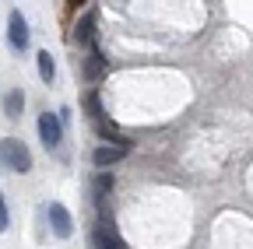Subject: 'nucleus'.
Returning <instances> with one entry per match:
<instances>
[{
    "mask_svg": "<svg viewBox=\"0 0 253 249\" xmlns=\"http://www.w3.org/2000/svg\"><path fill=\"white\" fill-rule=\"evenodd\" d=\"M49 228H53L56 239H67V235H71L74 221H71V214H67V207H63V204H49Z\"/></svg>",
    "mask_w": 253,
    "mask_h": 249,
    "instance_id": "20e7f679",
    "label": "nucleus"
},
{
    "mask_svg": "<svg viewBox=\"0 0 253 249\" xmlns=\"http://www.w3.org/2000/svg\"><path fill=\"white\" fill-rule=\"evenodd\" d=\"M36 64H39V77H42V81H53V74H56V71H53V56H49L46 49H39Z\"/></svg>",
    "mask_w": 253,
    "mask_h": 249,
    "instance_id": "9b49d317",
    "label": "nucleus"
},
{
    "mask_svg": "<svg viewBox=\"0 0 253 249\" xmlns=\"http://www.w3.org/2000/svg\"><path fill=\"white\" fill-rule=\"evenodd\" d=\"M0 162L7 169H14V172H28L32 169V154L18 137H7V141H0Z\"/></svg>",
    "mask_w": 253,
    "mask_h": 249,
    "instance_id": "f257e3e1",
    "label": "nucleus"
},
{
    "mask_svg": "<svg viewBox=\"0 0 253 249\" xmlns=\"http://www.w3.org/2000/svg\"><path fill=\"white\" fill-rule=\"evenodd\" d=\"M60 134H63V119L56 112H42L39 116V137L46 147H56L60 144Z\"/></svg>",
    "mask_w": 253,
    "mask_h": 249,
    "instance_id": "f03ea898",
    "label": "nucleus"
},
{
    "mask_svg": "<svg viewBox=\"0 0 253 249\" xmlns=\"http://www.w3.org/2000/svg\"><path fill=\"white\" fill-rule=\"evenodd\" d=\"M99 134H102V137H106V141H113V144H116V147H130V141H126V137H123V134H120V130H116V127H113V123H109V119H106V116H102V119H99Z\"/></svg>",
    "mask_w": 253,
    "mask_h": 249,
    "instance_id": "6e6552de",
    "label": "nucleus"
},
{
    "mask_svg": "<svg viewBox=\"0 0 253 249\" xmlns=\"http://www.w3.org/2000/svg\"><path fill=\"white\" fill-rule=\"evenodd\" d=\"M102 74H106V60H102L99 53H91V56L84 60V77L95 81V77H102Z\"/></svg>",
    "mask_w": 253,
    "mask_h": 249,
    "instance_id": "9d476101",
    "label": "nucleus"
},
{
    "mask_svg": "<svg viewBox=\"0 0 253 249\" xmlns=\"http://www.w3.org/2000/svg\"><path fill=\"white\" fill-rule=\"evenodd\" d=\"M91 249H126V246H123V239L109 225H99L91 232Z\"/></svg>",
    "mask_w": 253,
    "mask_h": 249,
    "instance_id": "423d86ee",
    "label": "nucleus"
},
{
    "mask_svg": "<svg viewBox=\"0 0 253 249\" xmlns=\"http://www.w3.org/2000/svg\"><path fill=\"white\" fill-rule=\"evenodd\" d=\"M84 112L102 119V106H99V95H95V91H88V95H84Z\"/></svg>",
    "mask_w": 253,
    "mask_h": 249,
    "instance_id": "f8f14e48",
    "label": "nucleus"
},
{
    "mask_svg": "<svg viewBox=\"0 0 253 249\" xmlns=\"http://www.w3.org/2000/svg\"><path fill=\"white\" fill-rule=\"evenodd\" d=\"M109 186H113V179H109V176H99V186H95V193H99V197H102V193L109 190Z\"/></svg>",
    "mask_w": 253,
    "mask_h": 249,
    "instance_id": "ddd939ff",
    "label": "nucleus"
},
{
    "mask_svg": "<svg viewBox=\"0 0 253 249\" xmlns=\"http://www.w3.org/2000/svg\"><path fill=\"white\" fill-rule=\"evenodd\" d=\"M91 36H95V11H88V14H81V21L74 25V42H81V46H88V42H91Z\"/></svg>",
    "mask_w": 253,
    "mask_h": 249,
    "instance_id": "0eeeda50",
    "label": "nucleus"
},
{
    "mask_svg": "<svg viewBox=\"0 0 253 249\" xmlns=\"http://www.w3.org/2000/svg\"><path fill=\"white\" fill-rule=\"evenodd\" d=\"M7 228V204H4V193H0V232Z\"/></svg>",
    "mask_w": 253,
    "mask_h": 249,
    "instance_id": "4468645a",
    "label": "nucleus"
},
{
    "mask_svg": "<svg viewBox=\"0 0 253 249\" xmlns=\"http://www.w3.org/2000/svg\"><path fill=\"white\" fill-rule=\"evenodd\" d=\"M130 151V147H116V144H106V147H95V154H91V165L95 169H106V165H116V162H123V154Z\"/></svg>",
    "mask_w": 253,
    "mask_h": 249,
    "instance_id": "39448f33",
    "label": "nucleus"
},
{
    "mask_svg": "<svg viewBox=\"0 0 253 249\" xmlns=\"http://www.w3.org/2000/svg\"><path fill=\"white\" fill-rule=\"evenodd\" d=\"M21 109H25V95L14 88V91H7V99H4V112H7V119H18L21 116Z\"/></svg>",
    "mask_w": 253,
    "mask_h": 249,
    "instance_id": "1a4fd4ad",
    "label": "nucleus"
},
{
    "mask_svg": "<svg viewBox=\"0 0 253 249\" xmlns=\"http://www.w3.org/2000/svg\"><path fill=\"white\" fill-rule=\"evenodd\" d=\"M7 42L14 49H25L28 46V25H25V14L21 11H11L7 14Z\"/></svg>",
    "mask_w": 253,
    "mask_h": 249,
    "instance_id": "7ed1b4c3",
    "label": "nucleus"
}]
</instances>
